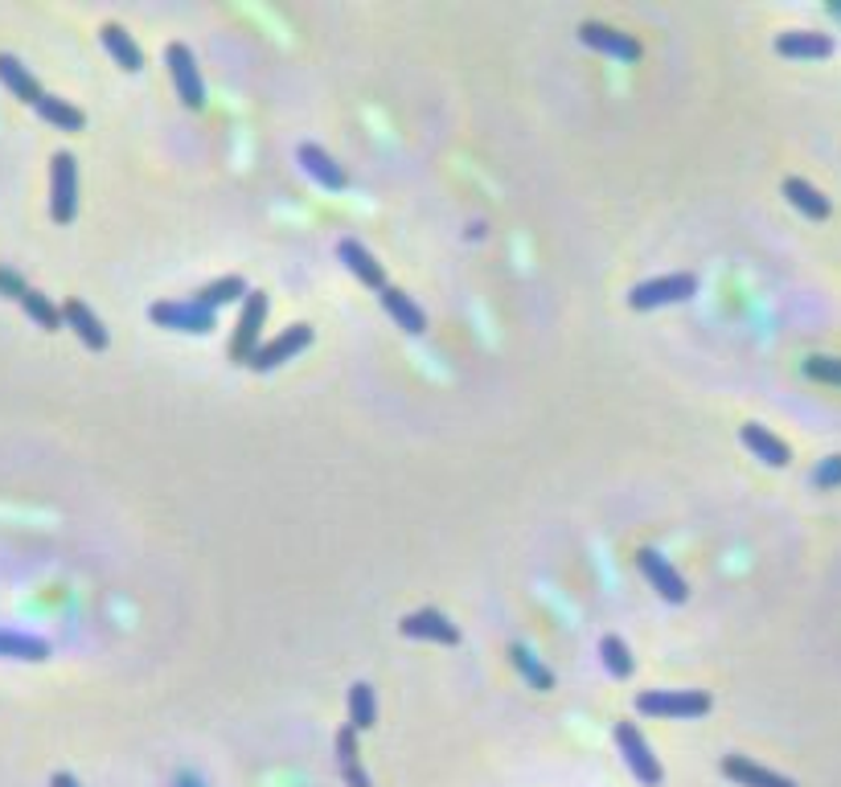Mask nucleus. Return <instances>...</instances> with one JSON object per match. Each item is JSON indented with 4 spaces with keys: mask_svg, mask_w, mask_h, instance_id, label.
Instances as JSON below:
<instances>
[{
    "mask_svg": "<svg viewBox=\"0 0 841 787\" xmlns=\"http://www.w3.org/2000/svg\"><path fill=\"white\" fill-rule=\"evenodd\" d=\"M632 706L644 718H706L715 710L706 689H644Z\"/></svg>",
    "mask_w": 841,
    "mask_h": 787,
    "instance_id": "obj_1",
    "label": "nucleus"
},
{
    "mask_svg": "<svg viewBox=\"0 0 841 787\" xmlns=\"http://www.w3.org/2000/svg\"><path fill=\"white\" fill-rule=\"evenodd\" d=\"M698 295V276L694 271H673V276H657L644 279L628 292V308L637 312H653V308H670V304H686Z\"/></svg>",
    "mask_w": 841,
    "mask_h": 787,
    "instance_id": "obj_2",
    "label": "nucleus"
},
{
    "mask_svg": "<svg viewBox=\"0 0 841 787\" xmlns=\"http://www.w3.org/2000/svg\"><path fill=\"white\" fill-rule=\"evenodd\" d=\"M148 321L160 328H172V333H214L218 328V312H210L198 300H156L148 308Z\"/></svg>",
    "mask_w": 841,
    "mask_h": 787,
    "instance_id": "obj_3",
    "label": "nucleus"
},
{
    "mask_svg": "<svg viewBox=\"0 0 841 787\" xmlns=\"http://www.w3.org/2000/svg\"><path fill=\"white\" fill-rule=\"evenodd\" d=\"M78 214V165L70 153H54L49 160V217L66 226Z\"/></svg>",
    "mask_w": 841,
    "mask_h": 787,
    "instance_id": "obj_4",
    "label": "nucleus"
},
{
    "mask_svg": "<svg viewBox=\"0 0 841 787\" xmlns=\"http://www.w3.org/2000/svg\"><path fill=\"white\" fill-rule=\"evenodd\" d=\"M616 746H620V755L624 763H628V772L637 775L640 784L644 787H661V779H665V772H661V758L649 751V742H644V734H640L637 726L632 722H616Z\"/></svg>",
    "mask_w": 841,
    "mask_h": 787,
    "instance_id": "obj_5",
    "label": "nucleus"
},
{
    "mask_svg": "<svg viewBox=\"0 0 841 787\" xmlns=\"http://www.w3.org/2000/svg\"><path fill=\"white\" fill-rule=\"evenodd\" d=\"M165 63H169V75L177 82V94H181V103L193 111L205 108V82H202V70H198V58H193V49L186 42H169L165 49Z\"/></svg>",
    "mask_w": 841,
    "mask_h": 787,
    "instance_id": "obj_6",
    "label": "nucleus"
},
{
    "mask_svg": "<svg viewBox=\"0 0 841 787\" xmlns=\"http://www.w3.org/2000/svg\"><path fill=\"white\" fill-rule=\"evenodd\" d=\"M267 308H271L267 292H250L247 300H243L238 333H234V340H231V361L250 366V357H255V349H259V328H263V321H267Z\"/></svg>",
    "mask_w": 841,
    "mask_h": 787,
    "instance_id": "obj_7",
    "label": "nucleus"
},
{
    "mask_svg": "<svg viewBox=\"0 0 841 787\" xmlns=\"http://www.w3.org/2000/svg\"><path fill=\"white\" fill-rule=\"evenodd\" d=\"M637 562H640V574L653 583V591L661 595L665 603H686L689 599V587H686V578L677 574V566H673L670 558L665 554H657V550H640L637 554Z\"/></svg>",
    "mask_w": 841,
    "mask_h": 787,
    "instance_id": "obj_8",
    "label": "nucleus"
},
{
    "mask_svg": "<svg viewBox=\"0 0 841 787\" xmlns=\"http://www.w3.org/2000/svg\"><path fill=\"white\" fill-rule=\"evenodd\" d=\"M579 42L599 49V54H612V58H620V63H640V54H644L632 33L612 30L604 21H583V25H579Z\"/></svg>",
    "mask_w": 841,
    "mask_h": 787,
    "instance_id": "obj_9",
    "label": "nucleus"
},
{
    "mask_svg": "<svg viewBox=\"0 0 841 787\" xmlns=\"http://www.w3.org/2000/svg\"><path fill=\"white\" fill-rule=\"evenodd\" d=\"M312 345V325H292V328H283L280 337H271L267 345H259L255 349V357H250V370H276V366H283V361H292V357L300 353V349H309Z\"/></svg>",
    "mask_w": 841,
    "mask_h": 787,
    "instance_id": "obj_10",
    "label": "nucleus"
},
{
    "mask_svg": "<svg viewBox=\"0 0 841 787\" xmlns=\"http://www.w3.org/2000/svg\"><path fill=\"white\" fill-rule=\"evenodd\" d=\"M399 632L406 640H436V644H460V628H456L452 619L436 611V607H419V611H411V616L399 619Z\"/></svg>",
    "mask_w": 841,
    "mask_h": 787,
    "instance_id": "obj_11",
    "label": "nucleus"
},
{
    "mask_svg": "<svg viewBox=\"0 0 841 787\" xmlns=\"http://www.w3.org/2000/svg\"><path fill=\"white\" fill-rule=\"evenodd\" d=\"M296 160H300V169L309 172L312 181L316 185H325V189H333V193H341V189H349V172L333 160V156L321 148V144H300V153H296Z\"/></svg>",
    "mask_w": 841,
    "mask_h": 787,
    "instance_id": "obj_12",
    "label": "nucleus"
},
{
    "mask_svg": "<svg viewBox=\"0 0 841 787\" xmlns=\"http://www.w3.org/2000/svg\"><path fill=\"white\" fill-rule=\"evenodd\" d=\"M337 255H341L345 271H349V276H358V283H366V288H374V292L390 288V283H386V271H382V262H378L374 255H370V250L361 247L358 238H341V243H337Z\"/></svg>",
    "mask_w": 841,
    "mask_h": 787,
    "instance_id": "obj_13",
    "label": "nucleus"
},
{
    "mask_svg": "<svg viewBox=\"0 0 841 787\" xmlns=\"http://www.w3.org/2000/svg\"><path fill=\"white\" fill-rule=\"evenodd\" d=\"M378 304H382V312L403 328L406 337H423V333H427V316H423V308L403 288H382V292H378Z\"/></svg>",
    "mask_w": 841,
    "mask_h": 787,
    "instance_id": "obj_14",
    "label": "nucleus"
},
{
    "mask_svg": "<svg viewBox=\"0 0 841 787\" xmlns=\"http://www.w3.org/2000/svg\"><path fill=\"white\" fill-rule=\"evenodd\" d=\"M739 439H743V448H748L755 460H764L767 468H788V463H793L788 443H784L780 435L767 431V427H760V423H743V427H739Z\"/></svg>",
    "mask_w": 841,
    "mask_h": 787,
    "instance_id": "obj_15",
    "label": "nucleus"
},
{
    "mask_svg": "<svg viewBox=\"0 0 841 787\" xmlns=\"http://www.w3.org/2000/svg\"><path fill=\"white\" fill-rule=\"evenodd\" d=\"M63 321L75 328V337L82 340L87 349H94V353H103V349L111 345V333L103 328V321H99V316H94V312L87 308L82 300H66V304H63Z\"/></svg>",
    "mask_w": 841,
    "mask_h": 787,
    "instance_id": "obj_16",
    "label": "nucleus"
},
{
    "mask_svg": "<svg viewBox=\"0 0 841 787\" xmlns=\"http://www.w3.org/2000/svg\"><path fill=\"white\" fill-rule=\"evenodd\" d=\"M722 775H727V779H735L739 787H796L788 775L767 772L764 763H755V758H748V755H727V763H722Z\"/></svg>",
    "mask_w": 841,
    "mask_h": 787,
    "instance_id": "obj_17",
    "label": "nucleus"
},
{
    "mask_svg": "<svg viewBox=\"0 0 841 787\" xmlns=\"http://www.w3.org/2000/svg\"><path fill=\"white\" fill-rule=\"evenodd\" d=\"M776 54H784V58H829L833 37L817 30H788L776 37Z\"/></svg>",
    "mask_w": 841,
    "mask_h": 787,
    "instance_id": "obj_18",
    "label": "nucleus"
},
{
    "mask_svg": "<svg viewBox=\"0 0 841 787\" xmlns=\"http://www.w3.org/2000/svg\"><path fill=\"white\" fill-rule=\"evenodd\" d=\"M49 640L42 636H25V632H9V628H0V661H30V664H42L49 661Z\"/></svg>",
    "mask_w": 841,
    "mask_h": 787,
    "instance_id": "obj_19",
    "label": "nucleus"
},
{
    "mask_svg": "<svg viewBox=\"0 0 841 787\" xmlns=\"http://www.w3.org/2000/svg\"><path fill=\"white\" fill-rule=\"evenodd\" d=\"M337 767H341L345 787H370V775H366V767H361L358 730H354V726L337 730Z\"/></svg>",
    "mask_w": 841,
    "mask_h": 787,
    "instance_id": "obj_20",
    "label": "nucleus"
},
{
    "mask_svg": "<svg viewBox=\"0 0 841 787\" xmlns=\"http://www.w3.org/2000/svg\"><path fill=\"white\" fill-rule=\"evenodd\" d=\"M784 198L793 201L805 217H812V222H826L829 210H833L826 193H821V189H812L805 177H784Z\"/></svg>",
    "mask_w": 841,
    "mask_h": 787,
    "instance_id": "obj_21",
    "label": "nucleus"
},
{
    "mask_svg": "<svg viewBox=\"0 0 841 787\" xmlns=\"http://www.w3.org/2000/svg\"><path fill=\"white\" fill-rule=\"evenodd\" d=\"M99 37H103L108 54L120 66H124L127 75H141V70H144V49L132 42V33H127L124 25H103V30H99Z\"/></svg>",
    "mask_w": 841,
    "mask_h": 787,
    "instance_id": "obj_22",
    "label": "nucleus"
},
{
    "mask_svg": "<svg viewBox=\"0 0 841 787\" xmlns=\"http://www.w3.org/2000/svg\"><path fill=\"white\" fill-rule=\"evenodd\" d=\"M0 82L13 91V99H21V103H30V108H37V99H42V87H37V78L25 70V66L16 63L13 54H0Z\"/></svg>",
    "mask_w": 841,
    "mask_h": 787,
    "instance_id": "obj_23",
    "label": "nucleus"
},
{
    "mask_svg": "<svg viewBox=\"0 0 841 787\" xmlns=\"http://www.w3.org/2000/svg\"><path fill=\"white\" fill-rule=\"evenodd\" d=\"M37 115L46 120V124H54V127H63V132H82L87 127V115L75 108V103H66V99H58V94H42L37 99Z\"/></svg>",
    "mask_w": 841,
    "mask_h": 787,
    "instance_id": "obj_24",
    "label": "nucleus"
},
{
    "mask_svg": "<svg viewBox=\"0 0 841 787\" xmlns=\"http://www.w3.org/2000/svg\"><path fill=\"white\" fill-rule=\"evenodd\" d=\"M238 295H243V300L250 295L247 279H243V276H222V279H214V283H205V288L193 295V300H198V304H205L210 312H218L222 304H231V300H238Z\"/></svg>",
    "mask_w": 841,
    "mask_h": 787,
    "instance_id": "obj_25",
    "label": "nucleus"
},
{
    "mask_svg": "<svg viewBox=\"0 0 841 787\" xmlns=\"http://www.w3.org/2000/svg\"><path fill=\"white\" fill-rule=\"evenodd\" d=\"M378 722V701H374V685H366V681H354L349 685V726L354 730H370Z\"/></svg>",
    "mask_w": 841,
    "mask_h": 787,
    "instance_id": "obj_26",
    "label": "nucleus"
},
{
    "mask_svg": "<svg viewBox=\"0 0 841 787\" xmlns=\"http://www.w3.org/2000/svg\"><path fill=\"white\" fill-rule=\"evenodd\" d=\"M21 308H25V316H30L33 325L46 328V333H58V328H63V308H54V300L42 295L37 288H30V292L21 295Z\"/></svg>",
    "mask_w": 841,
    "mask_h": 787,
    "instance_id": "obj_27",
    "label": "nucleus"
},
{
    "mask_svg": "<svg viewBox=\"0 0 841 787\" xmlns=\"http://www.w3.org/2000/svg\"><path fill=\"white\" fill-rule=\"evenodd\" d=\"M599 656H604V668H608L616 681H628V677H632V668H637V664H632V652H628V644H624L616 632H608L604 640H599Z\"/></svg>",
    "mask_w": 841,
    "mask_h": 787,
    "instance_id": "obj_28",
    "label": "nucleus"
},
{
    "mask_svg": "<svg viewBox=\"0 0 841 787\" xmlns=\"http://www.w3.org/2000/svg\"><path fill=\"white\" fill-rule=\"evenodd\" d=\"M509 661H514V668L522 673V677L530 681L534 689H550L554 685V677H550V668H546L538 656H534L530 649H522V644H509Z\"/></svg>",
    "mask_w": 841,
    "mask_h": 787,
    "instance_id": "obj_29",
    "label": "nucleus"
},
{
    "mask_svg": "<svg viewBox=\"0 0 841 787\" xmlns=\"http://www.w3.org/2000/svg\"><path fill=\"white\" fill-rule=\"evenodd\" d=\"M805 373L817 378V382H838L841 386V357H809V361H805Z\"/></svg>",
    "mask_w": 841,
    "mask_h": 787,
    "instance_id": "obj_30",
    "label": "nucleus"
},
{
    "mask_svg": "<svg viewBox=\"0 0 841 787\" xmlns=\"http://www.w3.org/2000/svg\"><path fill=\"white\" fill-rule=\"evenodd\" d=\"M841 484V451L826 456V460L812 468V488H838Z\"/></svg>",
    "mask_w": 841,
    "mask_h": 787,
    "instance_id": "obj_31",
    "label": "nucleus"
},
{
    "mask_svg": "<svg viewBox=\"0 0 841 787\" xmlns=\"http://www.w3.org/2000/svg\"><path fill=\"white\" fill-rule=\"evenodd\" d=\"M25 292H30V283L16 276V271H9V267H0V295H9V300L21 304V295Z\"/></svg>",
    "mask_w": 841,
    "mask_h": 787,
    "instance_id": "obj_32",
    "label": "nucleus"
},
{
    "mask_svg": "<svg viewBox=\"0 0 841 787\" xmlns=\"http://www.w3.org/2000/svg\"><path fill=\"white\" fill-rule=\"evenodd\" d=\"M172 787H205V784H202V775H193V772H177V779H172Z\"/></svg>",
    "mask_w": 841,
    "mask_h": 787,
    "instance_id": "obj_33",
    "label": "nucleus"
},
{
    "mask_svg": "<svg viewBox=\"0 0 841 787\" xmlns=\"http://www.w3.org/2000/svg\"><path fill=\"white\" fill-rule=\"evenodd\" d=\"M49 787H78V779H75V775L58 772V775H54V779H49Z\"/></svg>",
    "mask_w": 841,
    "mask_h": 787,
    "instance_id": "obj_34",
    "label": "nucleus"
},
{
    "mask_svg": "<svg viewBox=\"0 0 841 787\" xmlns=\"http://www.w3.org/2000/svg\"><path fill=\"white\" fill-rule=\"evenodd\" d=\"M833 13H838V16H841V4H833Z\"/></svg>",
    "mask_w": 841,
    "mask_h": 787,
    "instance_id": "obj_35",
    "label": "nucleus"
}]
</instances>
